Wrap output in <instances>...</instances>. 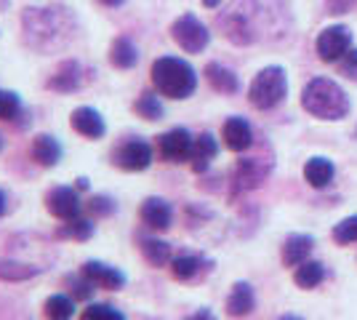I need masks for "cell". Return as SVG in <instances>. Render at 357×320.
Here are the masks:
<instances>
[{
  "label": "cell",
  "mask_w": 357,
  "mask_h": 320,
  "mask_svg": "<svg viewBox=\"0 0 357 320\" xmlns=\"http://www.w3.org/2000/svg\"><path fill=\"white\" fill-rule=\"evenodd\" d=\"M22 38L40 54L59 51L77 38V22L59 3L54 6H27L22 11Z\"/></svg>",
  "instance_id": "obj_1"
},
{
  "label": "cell",
  "mask_w": 357,
  "mask_h": 320,
  "mask_svg": "<svg viewBox=\"0 0 357 320\" xmlns=\"http://www.w3.org/2000/svg\"><path fill=\"white\" fill-rule=\"evenodd\" d=\"M149 80L165 99H190L197 89V73L190 61L178 56H160L152 61Z\"/></svg>",
  "instance_id": "obj_2"
},
{
  "label": "cell",
  "mask_w": 357,
  "mask_h": 320,
  "mask_svg": "<svg viewBox=\"0 0 357 320\" xmlns=\"http://www.w3.org/2000/svg\"><path fill=\"white\" fill-rule=\"evenodd\" d=\"M301 107L320 121H342L349 112V99L339 83L328 77H314L301 91Z\"/></svg>",
  "instance_id": "obj_3"
},
{
  "label": "cell",
  "mask_w": 357,
  "mask_h": 320,
  "mask_svg": "<svg viewBox=\"0 0 357 320\" xmlns=\"http://www.w3.org/2000/svg\"><path fill=\"white\" fill-rule=\"evenodd\" d=\"M288 93V77H285V70L272 64V67H264L259 75L251 80V89H248V102H251L256 109H275L280 105Z\"/></svg>",
  "instance_id": "obj_4"
},
{
  "label": "cell",
  "mask_w": 357,
  "mask_h": 320,
  "mask_svg": "<svg viewBox=\"0 0 357 320\" xmlns=\"http://www.w3.org/2000/svg\"><path fill=\"white\" fill-rule=\"evenodd\" d=\"M251 0H235L222 16H219V27L224 35L235 43V46H248L256 40V27H253V14L248 11Z\"/></svg>",
  "instance_id": "obj_5"
},
{
  "label": "cell",
  "mask_w": 357,
  "mask_h": 320,
  "mask_svg": "<svg viewBox=\"0 0 357 320\" xmlns=\"http://www.w3.org/2000/svg\"><path fill=\"white\" fill-rule=\"evenodd\" d=\"M152 160H155V147L142 137H128L112 150V166H118L120 171H128V174L147 171L152 166Z\"/></svg>",
  "instance_id": "obj_6"
},
{
  "label": "cell",
  "mask_w": 357,
  "mask_h": 320,
  "mask_svg": "<svg viewBox=\"0 0 357 320\" xmlns=\"http://www.w3.org/2000/svg\"><path fill=\"white\" fill-rule=\"evenodd\" d=\"M171 38L184 54H200L206 51L211 43V32L208 27L197 19L195 14H181L171 24Z\"/></svg>",
  "instance_id": "obj_7"
},
{
  "label": "cell",
  "mask_w": 357,
  "mask_h": 320,
  "mask_svg": "<svg viewBox=\"0 0 357 320\" xmlns=\"http://www.w3.org/2000/svg\"><path fill=\"white\" fill-rule=\"evenodd\" d=\"M43 203H45V211L51 213L54 219H59V222H67V219H75V216H80L83 208H86V203L80 198V192L75 190V184H56V187H51L48 192L43 195Z\"/></svg>",
  "instance_id": "obj_8"
},
{
  "label": "cell",
  "mask_w": 357,
  "mask_h": 320,
  "mask_svg": "<svg viewBox=\"0 0 357 320\" xmlns=\"http://www.w3.org/2000/svg\"><path fill=\"white\" fill-rule=\"evenodd\" d=\"M195 137L187 128H168L165 134L158 137L155 142V153L163 163H190V155H192Z\"/></svg>",
  "instance_id": "obj_9"
},
{
  "label": "cell",
  "mask_w": 357,
  "mask_h": 320,
  "mask_svg": "<svg viewBox=\"0 0 357 320\" xmlns=\"http://www.w3.org/2000/svg\"><path fill=\"white\" fill-rule=\"evenodd\" d=\"M91 70H86L77 59H64L56 64V70L51 73V77L45 80V89L56 93H73L80 91L89 80Z\"/></svg>",
  "instance_id": "obj_10"
},
{
  "label": "cell",
  "mask_w": 357,
  "mask_h": 320,
  "mask_svg": "<svg viewBox=\"0 0 357 320\" xmlns=\"http://www.w3.org/2000/svg\"><path fill=\"white\" fill-rule=\"evenodd\" d=\"M317 56L328 64L333 61H342L349 51H352V32L347 30L344 24H333V27H326V30L317 35Z\"/></svg>",
  "instance_id": "obj_11"
},
{
  "label": "cell",
  "mask_w": 357,
  "mask_h": 320,
  "mask_svg": "<svg viewBox=\"0 0 357 320\" xmlns=\"http://www.w3.org/2000/svg\"><path fill=\"white\" fill-rule=\"evenodd\" d=\"M269 171H272V160L261 158V155H256V158H240L238 166H235V174H232L235 192L256 190L269 176Z\"/></svg>",
  "instance_id": "obj_12"
},
{
  "label": "cell",
  "mask_w": 357,
  "mask_h": 320,
  "mask_svg": "<svg viewBox=\"0 0 357 320\" xmlns=\"http://www.w3.org/2000/svg\"><path fill=\"white\" fill-rule=\"evenodd\" d=\"M80 273L86 275L96 289H102V291H123L126 283H128V277H126V273H123L120 267L107 264V261H99V259L83 261Z\"/></svg>",
  "instance_id": "obj_13"
},
{
  "label": "cell",
  "mask_w": 357,
  "mask_h": 320,
  "mask_svg": "<svg viewBox=\"0 0 357 320\" xmlns=\"http://www.w3.org/2000/svg\"><path fill=\"white\" fill-rule=\"evenodd\" d=\"M139 219L152 232H165L174 224V206L165 198H158V195L144 198V203L139 206Z\"/></svg>",
  "instance_id": "obj_14"
},
{
  "label": "cell",
  "mask_w": 357,
  "mask_h": 320,
  "mask_svg": "<svg viewBox=\"0 0 357 320\" xmlns=\"http://www.w3.org/2000/svg\"><path fill=\"white\" fill-rule=\"evenodd\" d=\"M168 270H171V277L178 280V283H195V280H200L203 275L211 273V259H206L203 254L187 251V254L174 257L171 264H168Z\"/></svg>",
  "instance_id": "obj_15"
},
{
  "label": "cell",
  "mask_w": 357,
  "mask_h": 320,
  "mask_svg": "<svg viewBox=\"0 0 357 320\" xmlns=\"http://www.w3.org/2000/svg\"><path fill=\"white\" fill-rule=\"evenodd\" d=\"M70 125H73L75 134H80L83 139H93V142L96 139H105L107 134V123L102 118V112L89 105L75 107L73 115H70Z\"/></svg>",
  "instance_id": "obj_16"
},
{
  "label": "cell",
  "mask_w": 357,
  "mask_h": 320,
  "mask_svg": "<svg viewBox=\"0 0 357 320\" xmlns=\"http://www.w3.org/2000/svg\"><path fill=\"white\" fill-rule=\"evenodd\" d=\"M30 158L40 168H56L64 158V147L54 134H38L30 142Z\"/></svg>",
  "instance_id": "obj_17"
},
{
  "label": "cell",
  "mask_w": 357,
  "mask_h": 320,
  "mask_svg": "<svg viewBox=\"0 0 357 320\" xmlns=\"http://www.w3.org/2000/svg\"><path fill=\"white\" fill-rule=\"evenodd\" d=\"M222 139H224V147L232 150V153H245V150H251V144H253L251 123L245 121V118H238V115L227 118L222 125Z\"/></svg>",
  "instance_id": "obj_18"
},
{
  "label": "cell",
  "mask_w": 357,
  "mask_h": 320,
  "mask_svg": "<svg viewBox=\"0 0 357 320\" xmlns=\"http://www.w3.org/2000/svg\"><path fill=\"white\" fill-rule=\"evenodd\" d=\"M139 251H142L144 261H147L149 267H155V270H163L174 259L171 243L163 241V238H158V235H142L139 238Z\"/></svg>",
  "instance_id": "obj_19"
},
{
  "label": "cell",
  "mask_w": 357,
  "mask_h": 320,
  "mask_svg": "<svg viewBox=\"0 0 357 320\" xmlns=\"http://www.w3.org/2000/svg\"><path fill=\"white\" fill-rule=\"evenodd\" d=\"M314 248V238L312 235H304V232H294L288 235L283 243V251H280V259H283L285 267H298L301 261L310 259Z\"/></svg>",
  "instance_id": "obj_20"
},
{
  "label": "cell",
  "mask_w": 357,
  "mask_h": 320,
  "mask_svg": "<svg viewBox=\"0 0 357 320\" xmlns=\"http://www.w3.org/2000/svg\"><path fill=\"white\" fill-rule=\"evenodd\" d=\"M256 310V294H253V286L248 280H238L229 296H227V315L232 318H243V315H251Z\"/></svg>",
  "instance_id": "obj_21"
},
{
  "label": "cell",
  "mask_w": 357,
  "mask_h": 320,
  "mask_svg": "<svg viewBox=\"0 0 357 320\" xmlns=\"http://www.w3.org/2000/svg\"><path fill=\"white\" fill-rule=\"evenodd\" d=\"M219 155V142L213 139V134H200V137H195V144H192V155H190V168H192L195 174H206L211 166V160Z\"/></svg>",
  "instance_id": "obj_22"
},
{
  "label": "cell",
  "mask_w": 357,
  "mask_h": 320,
  "mask_svg": "<svg viewBox=\"0 0 357 320\" xmlns=\"http://www.w3.org/2000/svg\"><path fill=\"white\" fill-rule=\"evenodd\" d=\"M107 59H109V64H112L115 70H134L136 64H139V48H136V43L131 38L118 35V38L109 43Z\"/></svg>",
  "instance_id": "obj_23"
},
{
  "label": "cell",
  "mask_w": 357,
  "mask_h": 320,
  "mask_svg": "<svg viewBox=\"0 0 357 320\" xmlns=\"http://www.w3.org/2000/svg\"><path fill=\"white\" fill-rule=\"evenodd\" d=\"M206 80H208V86L213 89V91L224 93V96L240 91L238 75H235L229 67L219 64V61H211V64H206Z\"/></svg>",
  "instance_id": "obj_24"
},
{
  "label": "cell",
  "mask_w": 357,
  "mask_h": 320,
  "mask_svg": "<svg viewBox=\"0 0 357 320\" xmlns=\"http://www.w3.org/2000/svg\"><path fill=\"white\" fill-rule=\"evenodd\" d=\"M96 219H89V216H75V219H67V222H61L59 229H56V238L59 241H77V243H86L93 238V232H96V224H93Z\"/></svg>",
  "instance_id": "obj_25"
},
{
  "label": "cell",
  "mask_w": 357,
  "mask_h": 320,
  "mask_svg": "<svg viewBox=\"0 0 357 320\" xmlns=\"http://www.w3.org/2000/svg\"><path fill=\"white\" fill-rule=\"evenodd\" d=\"M333 174H336V168H333V163L328 158H310L304 163V182L314 187V190L328 187V184L333 182Z\"/></svg>",
  "instance_id": "obj_26"
},
{
  "label": "cell",
  "mask_w": 357,
  "mask_h": 320,
  "mask_svg": "<svg viewBox=\"0 0 357 320\" xmlns=\"http://www.w3.org/2000/svg\"><path fill=\"white\" fill-rule=\"evenodd\" d=\"M43 273V267H35L19 259H0V280L3 283H24Z\"/></svg>",
  "instance_id": "obj_27"
},
{
  "label": "cell",
  "mask_w": 357,
  "mask_h": 320,
  "mask_svg": "<svg viewBox=\"0 0 357 320\" xmlns=\"http://www.w3.org/2000/svg\"><path fill=\"white\" fill-rule=\"evenodd\" d=\"M75 315V299L70 294H51L43 302V318L45 320H73Z\"/></svg>",
  "instance_id": "obj_28"
},
{
  "label": "cell",
  "mask_w": 357,
  "mask_h": 320,
  "mask_svg": "<svg viewBox=\"0 0 357 320\" xmlns=\"http://www.w3.org/2000/svg\"><path fill=\"white\" fill-rule=\"evenodd\" d=\"M294 280H296L298 289L312 291L326 280V267H323L320 261H310V259L301 261L296 267V273H294Z\"/></svg>",
  "instance_id": "obj_29"
},
{
  "label": "cell",
  "mask_w": 357,
  "mask_h": 320,
  "mask_svg": "<svg viewBox=\"0 0 357 320\" xmlns=\"http://www.w3.org/2000/svg\"><path fill=\"white\" fill-rule=\"evenodd\" d=\"M134 112L142 121H163L165 109H163V102H160V93L144 91L134 102Z\"/></svg>",
  "instance_id": "obj_30"
},
{
  "label": "cell",
  "mask_w": 357,
  "mask_h": 320,
  "mask_svg": "<svg viewBox=\"0 0 357 320\" xmlns=\"http://www.w3.org/2000/svg\"><path fill=\"white\" fill-rule=\"evenodd\" d=\"M24 105H22V96L8 89H0V121L3 123H14L16 118H22Z\"/></svg>",
  "instance_id": "obj_31"
},
{
  "label": "cell",
  "mask_w": 357,
  "mask_h": 320,
  "mask_svg": "<svg viewBox=\"0 0 357 320\" xmlns=\"http://www.w3.org/2000/svg\"><path fill=\"white\" fill-rule=\"evenodd\" d=\"M80 320H128L126 312L118 310L112 305H105V302H89L86 310L80 312Z\"/></svg>",
  "instance_id": "obj_32"
},
{
  "label": "cell",
  "mask_w": 357,
  "mask_h": 320,
  "mask_svg": "<svg viewBox=\"0 0 357 320\" xmlns=\"http://www.w3.org/2000/svg\"><path fill=\"white\" fill-rule=\"evenodd\" d=\"M64 283L70 286V296H73L75 302H77V299H80V302H91V296H93V291H96V286H93L83 273L67 275Z\"/></svg>",
  "instance_id": "obj_33"
},
{
  "label": "cell",
  "mask_w": 357,
  "mask_h": 320,
  "mask_svg": "<svg viewBox=\"0 0 357 320\" xmlns=\"http://www.w3.org/2000/svg\"><path fill=\"white\" fill-rule=\"evenodd\" d=\"M86 211L91 213V219H107V216H112L118 211V203L109 195H91L86 200Z\"/></svg>",
  "instance_id": "obj_34"
},
{
  "label": "cell",
  "mask_w": 357,
  "mask_h": 320,
  "mask_svg": "<svg viewBox=\"0 0 357 320\" xmlns=\"http://www.w3.org/2000/svg\"><path fill=\"white\" fill-rule=\"evenodd\" d=\"M331 238H333L339 245L357 243V213H355V216H347V219H342V222L333 227Z\"/></svg>",
  "instance_id": "obj_35"
},
{
  "label": "cell",
  "mask_w": 357,
  "mask_h": 320,
  "mask_svg": "<svg viewBox=\"0 0 357 320\" xmlns=\"http://www.w3.org/2000/svg\"><path fill=\"white\" fill-rule=\"evenodd\" d=\"M342 70L347 77H357V51H349L342 59Z\"/></svg>",
  "instance_id": "obj_36"
},
{
  "label": "cell",
  "mask_w": 357,
  "mask_h": 320,
  "mask_svg": "<svg viewBox=\"0 0 357 320\" xmlns=\"http://www.w3.org/2000/svg\"><path fill=\"white\" fill-rule=\"evenodd\" d=\"M184 320H219V318H216V315L211 312L208 307H200V310H195L192 315H187Z\"/></svg>",
  "instance_id": "obj_37"
},
{
  "label": "cell",
  "mask_w": 357,
  "mask_h": 320,
  "mask_svg": "<svg viewBox=\"0 0 357 320\" xmlns=\"http://www.w3.org/2000/svg\"><path fill=\"white\" fill-rule=\"evenodd\" d=\"M8 213V195H6V190H0V219Z\"/></svg>",
  "instance_id": "obj_38"
},
{
  "label": "cell",
  "mask_w": 357,
  "mask_h": 320,
  "mask_svg": "<svg viewBox=\"0 0 357 320\" xmlns=\"http://www.w3.org/2000/svg\"><path fill=\"white\" fill-rule=\"evenodd\" d=\"M89 187H91V184H89V179H86V176H77V179H75V190H77V192H86Z\"/></svg>",
  "instance_id": "obj_39"
},
{
  "label": "cell",
  "mask_w": 357,
  "mask_h": 320,
  "mask_svg": "<svg viewBox=\"0 0 357 320\" xmlns=\"http://www.w3.org/2000/svg\"><path fill=\"white\" fill-rule=\"evenodd\" d=\"M96 3H102L105 8H120V6L126 3V0H96Z\"/></svg>",
  "instance_id": "obj_40"
},
{
  "label": "cell",
  "mask_w": 357,
  "mask_h": 320,
  "mask_svg": "<svg viewBox=\"0 0 357 320\" xmlns=\"http://www.w3.org/2000/svg\"><path fill=\"white\" fill-rule=\"evenodd\" d=\"M278 320H304L301 315H294V312H288V315H280Z\"/></svg>",
  "instance_id": "obj_41"
},
{
  "label": "cell",
  "mask_w": 357,
  "mask_h": 320,
  "mask_svg": "<svg viewBox=\"0 0 357 320\" xmlns=\"http://www.w3.org/2000/svg\"><path fill=\"white\" fill-rule=\"evenodd\" d=\"M203 6H208V8H216V6H222V0H203Z\"/></svg>",
  "instance_id": "obj_42"
},
{
  "label": "cell",
  "mask_w": 357,
  "mask_h": 320,
  "mask_svg": "<svg viewBox=\"0 0 357 320\" xmlns=\"http://www.w3.org/2000/svg\"><path fill=\"white\" fill-rule=\"evenodd\" d=\"M0 150H3V137H0Z\"/></svg>",
  "instance_id": "obj_43"
}]
</instances>
